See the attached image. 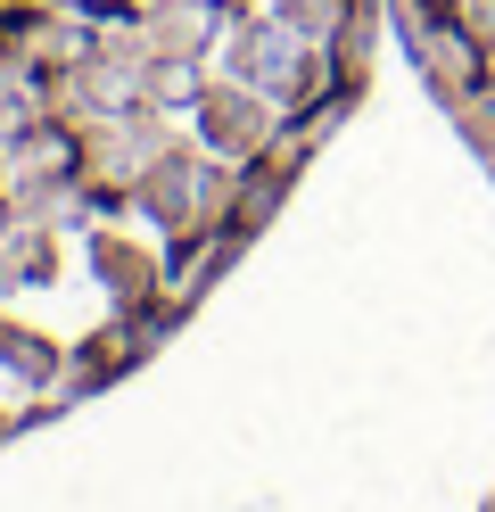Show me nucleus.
<instances>
[{
    "instance_id": "obj_2",
    "label": "nucleus",
    "mask_w": 495,
    "mask_h": 512,
    "mask_svg": "<svg viewBox=\"0 0 495 512\" xmlns=\"http://www.w3.org/2000/svg\"><path fill=\"white\" fill-rule=\"evenodd\" d=\"M355 9H363V0H281L273 17L289 25L297 42H314V50H330V42H339V25H347Z\"/></svg>"
},
{
    "instance_id": "obj_4",
    "label": "nucleus",
    "mask_w": 495,
    "mask_h": 512,
    "mask_svg": "<svg viewBox=\"0 0 495 512\" xmlns=\"http://www.w3.org/2000/svg\"><path fill=\"white\" fill-rule=\"evenodd\" d=\"M0 356H9L25 380H50L58 372V347H42V339H25V331H9V323H0Z\"/></svg>"
},
{
    "instance_id": "obj_1",
    "label": "nucleus",
    "mask_w": 495,
    "mask_h": 512,
    "mask_svg": "<svg viewBox=\"0 0 495 512\" xmlns=\"http://www.w3.org/2000/svg\"><path fill=\"white\" fill-rule=\"evenodd\" d=\"M190 124H198V141H207L223 166H256L264 149H273V100H264V91H248V83H207L198 91V108H190Z\"/></svg>"
},
{
    "instance_id": "obj_5",
    "label": "nucleus",
    "mask_w": 495,
    "mask_h": 512,
    "mask_svg": "<svg viewBox=\"0 0 495 512\" xmlns=\"http://www.w3.org/2000/svg\"><path fill=\"white\" fill-rule=\"evenodd\" d=\"M487 75H495V67H487Z\"/></svg>"
},
{
    "instance_id": "obj_3",
    "label": "nucleus",
    "mask_w": 495,
    "mask_h": 512,
    "mask_svg": "<svg viewBox=\"0 0 495 512\" xmlns=\"http://www.w3.org/2000/svg\"><path fill=\"white\" fill-rule=\"evenodd\" d=\"M99 273H108V281H116V290H149V281H157V265H149V256H141V248H124L116 232H108V240H99Z\"/></svg>"
}]
</instances>
